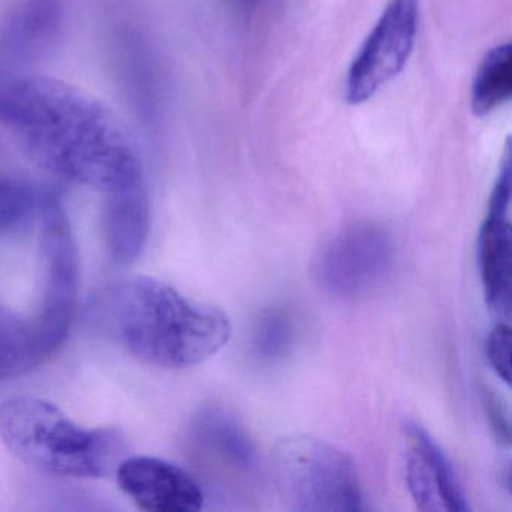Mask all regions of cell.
<instances>
[{
  "instance_id": "1",
  "label": "cell",
  "mask_w": 512,
  "mask_h": 512,
  "mask_svg": "<svg viewBox=\"0 0 512 512\" xmlns=\"http://www.w3.org/2000/svg\"><path fill=\"white\" fill-rule=\"evenodd\" d=\"M0 121L29 161L56 178L106 194L143 182L127 125L76 86L43 76L14 80L0 91Z\"/></svg>"
},
{
  "instance_id": "2",
  "label": "cell",
  "mask_w": 512,
  "mask_h": 512,
  "mask_svg": "<svg viewBox=\"0 0 512 512\" xmlns=\"http://www.w3.org/2000/svg\"><path fill=\"white\" fill-rule=\"evenodd\" d=\"M91 322L137 361L166 370L194 367L232 337L226 311L182 295L158 278L133 275L98 290Z\"/></svg>"
},
{
  "instance_id": "3",
  "label": "cell",
  "mask_w": 512,
  "mask_h": 512,
  "mask_svg": "<svg viewBox=\"0 0 512 512\" xmlns=\"http://www.w3.org/2000/svg\"><path fill=\"white\" fill-rule=\"evenodd\" d=\"M0 439L26 466L64 478H110L130 452L119 428L88 430L55 404L29 395L0 404Z\"/></svg>"
},
{
  "instance_id": "4",
  "label": "cell",
  "mask_w": 512,
  "mask_h": 512,
  "mask_svg": "<svg viewBox=\"0 0 512 512\" xmlns=\"http://www.w3.org/2000/svg\"><path fill=\"white\" fill-rule=\"evenodd\" d=\"M274 479L286 508L298 512L364 509L358 470L337 446L310 436L284 437L274 449Z\"/></svg>"
},
{
  "instance_id": "5",
  "label": "cell",
  "mask_w": 512,
  "mask_h": 512,
  "mask_svg": "<svg viewBox=\"0 0 512 512\" xmlns=\"http://www.w3.org/2000/svg\"><path fill=\"white\" fill-rule=\"evenodd\" d=\"M43 299L34 314L50 346L58 352L70 334L80 283V253L62 203L44 194L40 218Z\"/></svg>"
},
{
  "instance_id": "6",
  "label": "cell",
  "mask_w": 512,
  "mask_h": 512,
  "mask_svg": "<svg viewBox=\"0 0 512 512\" xmlns=\"http://www.w3.org/2000/svg\"><path fill=\"white\" fill-rule=\"evenodd\" d=\"M389 233L371 223H355L335 232L314 260L317 283L337 298H358L379 286L391 268Z\"/></svg>"
},
{
  "instance_id": "7",
  "label": "cell",
  "mask_w": 512,
  "mask_h": 512,
  "mask_svg": "<svg viewBox=\"0 0 512 512\" xmlns=\"http://www.w3.org/2000/svg\"><path fill=\"white\" fill-rule=\"evenodd\" d=\"M418 25L419 0H388L347 71V103H365L403 71L415 46Z\"/></svg>"
},
{
  "instance_id": "8",
  "label": "cell",
  "mask_w": 512,
  "mask_h": 512,
  "mask_svg": "<svg viewBox=\"0 0 512 512\" xmlns=\"http://www.w3.org/2000/svg\"><path fill=\"white\" fill-rule=\"evenodd\" d=\"M406 484L416 508L425 512L469 511L463 485L439 443L415 421L403 425Z\"/></svg>"
},
{
  "instance_id": "9",
  "label": "cell",
  "mask_w": 512,
  "mask_h": 512,
  "mask_svg": "<svg viewBox=\"0 0 512 512\" xmlns=\"http://www.w3.org/2000/svg\"><path fill=\"white\" fill-rule=\"evenodd\" d=\"M119 488L149 512H196L205 494L199 482L182 467L155 457L128 455L115 473Z\"/></svg>"
},
{
  "instance_id": "10",
  "label": "cell",
  "mask_w": 512,
  "mask_h": 512,
  "mask_svg": "<svg viewBox=\"0 0 512 512\" xmlns=\"http://www.w3.org/2000/svg\"><path fill=\"white\" fill-rule=\"evenodd\" d=\"M103 239L107 256L116 266H130L139 259L151 227V203L145 184L106 194Z\"/></svg>"
},
{
  "instance_id": "11",
  "label": "cell",
  "mask_w": 512,
  "mask_h": 512,
  "mask_svg": "<svg viewBox=\"0 0 512 512\" xmlns=\"http://www.w3.org/2000/svg\"><path fill=\"white\" fill-rule=\"evenodd\" d=\"M511 221L509 209L488 208L478 236V265L485 301L497 316L511 311Z\"/></svg>"
},
{
  "instance_id": "12",
  "label": "cell",
  "mask_w": 512,
  "mask_h": 512,
  "mask_svg": "<svg viewBox=\"0 0 512 512\" xmlns=\"http://www.w3.org/2000/svg\"><path fill=\"white\" fill-rule=\"evenodd\" d=\"M40 325L0 305V382L35 370L55 355Z\"/></svg>"
},
{
  "instance_id": "13",
  "label": "cell",
  "mask_w": 512,
  "mask_h": 512,
  "mask_svg": "<svg viewBox=\"0 0 512 512\" xmlns=\"http://www.w3.org/2000/svg\"><path fill=\"white\" fill-rule=\"evenodd\" d=\"M511 44L494 47L485 55L472 86V110L476 116L490 115L511 98Z\"/></svg>"
},
{
  "instance_id": "14",
  "label": "cell",
  "mask_w": 512,
  "mask_h": 512,
  "mask_svg": "<svg viewBox=\"0 0 512 512\" xmlns=\"http://www.w3.org/2000/svg\"><path fill=\"white\" fill-rule=\"evenodd\" d=\"M197 428L200 439L205 440L220 460L236 469H248L253 463V446L232 416L221 410H211L202 416Z\"/></svg>"
},
{
  "instance_id": "15",
  "label": "cell",
  "mask_w": 512,
  "mask_h": 512,
  "mask_svg": "<svg viewBox=\"0 0 512 512\" xmlns=\"http://www.w3.org/2000/svg\"><path fill=\"white\" fill-rule=\"evenodd\" d=\"M43 197L26 182L0 175V235L28 232L40 218Z\"/></svg>"
},
{
  "instance_id": "16",
  "label": "cell",
  "mask_w": 512,
  "mask_h": 512,
  "mask_svg": "<svg viewBox=\"0 0 512 512\" xmlns=\"http://www.w3.org/2000/svg\"><path fill=\"white\" fill-rule=\"evenodd\" d=\"M292 340V323L280 311L266 314L256 332V349L265 358H275L286 352Z\"/></svg>"
},
{
  "instance_id": "17",
  "label": "cell",
  "mask_w": 512,
  "mask_h": 512,
  "mask_svg": "<svg viewBox=\"0 0 512 512\" xmlns=\"http://www.w3.org/2000/svg\"><path fill=\"white\" fill-rule=\"evenodd\" d=\"M485 356L491 370L502 382H511V329L506 322L493 326L485 341Z\"/></svg>"
},
{
  "instance_id": "18",
  "label": "cell",
  "mask_w": 512,
  "mask_h": 512,
  "mask_svg": "<svg viewBox=\"0 0 512 512\" xmlns=\"http://www.w3.org/2000/svg\"><path fill=\"white\" fill-rule=\"evenodd\" d=\"M484 404L488 418H490L491 427L496 431L497 437L502 442L509 443V419L499 398L490 394V392H485Z\"/></svg>"
}]
</instances>
